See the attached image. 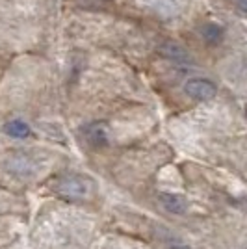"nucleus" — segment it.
Instances as JSON below:
<instances>
[{"label": "nucleus", "instance_id": "1", "mask_svg": "<svg viewBox=\"0 0 247 249\" xmlns=\"http://www.w3.org/2000/svg\"><path fill=\"white\" fill-rule=\"evenodd\" d=\"M54 190H56V194L60 197L76 201V199L88 197V194L91 190V184H89L88 178H84L80 175H63L62 178H58Z\"/></svg>", "mask_w": 247, "mask_h": 249}, {"label": "nucleus", "instance_id": "3", "mask_svg": "<svg viewBox=\"0 0 247 249\" xmlns=\"http://www.w3.org/2000/svg\"><path fill=\"white\" fill-rule=\"evenodd\" d=\"M160 54H162L164 58H167V60H171V62H175V63H190L192 62L190 52L175 41L162 43V45H160Z\"/></svg>", "mask_w": 247, "mask_h": 249}, {"label": "nucleus", "instance_id": "7", "mask_svg": "<svg viewBox=\"0 0 247 249\" xmlns=\"http://www.w3.org/2000/svg\"><path fill=\"white\" fill-rule=\"evenodd\" d=\"M201 37L205 39L208 45H217V43L223 39V28L219 24L214 22H208L201 28Z\"/></svg>", "mask_w": 247, "mask_h": 249}, {"label": "nucleus", "instance_id": "6", "mask_svg": "<svg viewBox=\"0 0 247 249\" xmlns=\"http://www.w3.org/2000/svg\"><path fill=\"white\" fill-rule=\"evenodd\" d=\"M84 134L88 138V142L95 147H103L108 143V130L103 123H91L86 126Z\"/></svg>", "mask_w": 247, "mask_h": 249}, {"label": "nucleus", "instance_id": "8", "mask_svg": "<svg viewBox=\"0 0 247 249\" xmlns=\"http://www.w3.org/2000/svg\"><path fill=\"white\" fill-rule=\"evenodd\" d=\"M6 132L10 136H13V138H28L32 134L30 126L24 123V121H21V119L10 121V123L6 124Z\"/></svg>", "mask_w": 247, "mask_h": 249}, {"label": "nucleus", "instance_id": "9", "mask_svg": "<svg viewBox=\"0 0 247 249\" xmlns=\"http://www.w3.org/2000/svg\"><path fill=\"white\" fill-rule=\"evenodd\" d=\"M238 6H240L242 13H246L247 11V0H238Z\"/></svg>", "mask_w": 247, "mask_h": 249}, {"label": "nucleus", "instance_id": "4", "mask_svg": "<svg viewBox=\"0 0 247 249\" xmlns=\"http://www.w3.org/2000/svg\"><path fill=\"white\" fill-rule=\"evenodd\" d=\"M6 166H8V171L22 177V178H26V177H30L35 173V164L32 162L28 156H24V155L11 156V160H8Z\"/></svg>", "mask_w": 247, "mask_h": 249}, {"label": "nucleus", "instance_id": "10", "mask_svg": "<svg viewBox=\"0 0 247 249\" xmlns=\"http://www.w3.org/2000/svg\"><path fill=\"white\" fill-rule=\"evenodd\" d=\"M171 249H190V248H186V246H173Z\"/></svg>", "mask_w": 247, "mask_h": 249}, {"label": "nucleus", "instance_id": "5", "mask_svg": "<svg viewBox=\"0 0 247 249\" xmlns=\"http://www.w3.org/2000/svg\"><path fill=\"white\" fill-rule=\"evenodd\" d=\"M158 203L162 205L165 212H169V214H176V216H180V214H184L186 210H188V203H186L184 197H180V196H176V194H160L158 196Z\"/></svg>", "mask_w": 247, "mask_h": 249}, {"label": "nucleus", "instance_id": "2", "mask_svg": "<svg viewBox=\"0 0 247 249\" xmlns=\"http://www.w3.org/2000/svg\"><path fill=\"white\" fill-rule=\"evenodd\" d=\"M184 93L194 101H210L217 93V88L206 78H192L184 84Z\"/></svg>", "mask_w": 247, "mask_h": 249}]
</instances>
